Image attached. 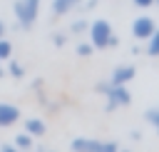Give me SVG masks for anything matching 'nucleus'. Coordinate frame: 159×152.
<instances>
[{"label": "nucleus", "instance_id": "nucleus-1", "mask_svg": "<svg viewBox=\"0 0 159 152\" xmlns=\"http://www.w3.org/2000/svg\"><path fill=\"white\" fill-rule=\"evenodd\" d=\"M12 12H15L17 25L22 30H30L37 22V15H40V0H15Z\"/></svg>", "mask_w": 159, "mask_h": 152}, {"label": "nucleus", "instance_id": "nucleus-2", "mask_svg": "<svg viewBox=\"0 0 159 152\" xmlns=\"http://www.w3.org/2000/svg\"><path fill=\"white\" fill-rule=\"evenodd\" d=\"M87 35H89V45H92L94 50H104V47L109 45V37H112V25H109V20H104V17L92 20V22L87 25Z\"/></svg>", "mask_w": 159, "mask_h": 152}, {"label": "nucleus", "instance_id": "nucleus-3", "mask_svg": "<svg viewBox=\"0 0 159 152\" xmlns=\"http://www.w3.org/2000/svg\"><path fill=\"white\" fill-rule=\"evenodd\" d=\"M104 97H107V105H104L107 112H112V110H117V107H127V105L132 102V92L127 90V85H112V82H109Z\"/></svg>", "mask_w": 159, "mask_h": 152}, {"label": "nucleus", "instance_id": "nucleus-4", "mask_svg": "<svg viewBox=\"0 0 159 152\" xmlns=\"http://www.w3.org/2000/svg\"><path fill=\"white\" fill-rule=\"evenodd\" d=\"M154 30H157V22H154L149 15H139V17H134V22H132V37H134V40H147Z\"/></svg>", "mask_w": 159, "mask_h": 152}, {"label": "nucleus", "instance_id": "nucleus-5", "mask_svg": "<svg viewBox=\"0 0 159 152\" xmlns=\"http://www.w3.org/2000/svg\"><path fill=\"white\" fill-rule=\"evenodd\" d=\"M20 117H22V112H20L17 105H12V102H0V130H7V127H12V125H17Z\"/></svg>", "mask_w": 159, "mask_h": 152}, {"label": "nucleus", "instance_id": "nucleus-6", "mask_svg": "<svg viewBox=\"0 0 159 152\" xmlns=\"http://www.w3.org/2000/svg\"><path fill=\"white\" fill-rule=\"evenodd\" d=\"M134 75H137V67L134 65H117L112 70V75H109V82L112 85H127V82L134 80Z\"/></svg>", "mask_w": 159, "mask_h": 152}, {"label": "nucleus", "instance_id": "nucleus-7", "mask_svg": "<svg viewBox=\"0 0 159 152\" xmlns=\"http://www.w3.org/2000/svg\"><path fill=\"white\" fill-rule=\"evenodd\" d=\"M72 150H84V152H102V140L94 137H75L70 142Z\"/></svg>", "mask_w": 159, "mask_h": 152}, {"label": "nucleus", "instance_id": "nucleus-8", "mask_svg": "<svg viewBox=\"0 0 159 152\" xmlns=\"http://www.w3.org/2000/svg\"><path fill=\"white\" fill-rule=\"evenodd\" d=\"M22 127H25V132L32 135V137H42V135L47 132V125H45L40 117H27V120H22Z\"/></svg>", "mask_w": 159, "mask_h": 152}, {"label": "nucleus", "instance_id": "nucleus-9", "mask_svg": "<svg viewBox=\"0 0 159 152\" xmlns=\"http://www.w3.org/2000/svg\"><path fill=\"white\" fill-rule=\"evenodd\" d=\"M80 5H82V0H52V15L55 17H62V15L72 12Z\"/></svg>", "mask_w": 159, "mask_h": 152}, {"label": "nucleus", "instance_id": "nucleus-10", "mask_svg": "<svg viewBox=\"0 0 159 152\" xmlns=\"http://www.w3.org/2000/svg\"><path fill=\"white\" fill-rule=\"evenodd\" d=\"M147 55L149 57H159V30H154L147 37Z\"/></svg>", "mask_w": 159, "mask_h": 152}, {"label": "nucleus", "instance_id": "nucleus-11", "mask_svg": "<svg viewBox=\"0 0 159 152\" xmlns=\"http://www.w3.org/2000/svg\"><path fill=\"white\" fill-rule=\"evenodd\" d=\"M30 147H35V142H32V135H17L15 137V150H30Z\"/></svg>", "mask_w": 159, "mask_h": 152}, {"label": "nucleus", "instance_id": "nucleus-12", "mask_svg": "<svg viewBox=\"0 0 159 152\" xmlns=\"http://www.w3.org/2000/svg\"><path fill=\"white\" fill-rule=\"evenodd\" d=\"M144 120L157 130V135H159V107H149L147 112H144Z\"/></svg>", "mask_w": 159, "mask_h": 152}, {"label": "nucleus", "instance_id": "nucleus-13", "mask_svg": "<svg viewBox=\"0 0 159 152\" xmlns=\"http://www.w3.org/2000/svg\"><path fill=\"white\" fill-rule=\"evenodd\" d=\"M10 55H12V45H10V40L0 37V62H2V60H7Z\"/></svg>", "mask_w": 159, "mask_h": 152}, {"label": "nucleus", "instance_id": "nucleus-14", "mask_svg": "<svg viewBox=\"0 0 159 152\" xmlns=\"http://www.w3.org/2000/svg\"><path fill=\"white\" fill-rule=\"evenodd\" d=\"M87 25H89V22H87V20H82V17H80V20H75V22H72V25H70V30H72V32H75V35H80V32H87Z\"/></svg>", "mask_w": 159, "mask_h": 152}, {"label": "nucleus", "instance_id": "nucleus-15", "mask_svg": "<svg viewBox=\"0 0 159 152\" xmlns=\"http://www.w3.org/2000/svg\"><path fill=\"white\" fill-rule=\"evenodd\" d=\"M7 72H10L12 77H17V80H20V77L25 75V67H22L20 62H10V67H7Z\"/></svg>", "mask_w": 159, "mask_h": 152}, {"label": "nucleus", "instance_id": "nucleus-16", "mask_svg": "<svg viewBox=\"0 0 159 152\" xmlns=\"http://www.w3.org/2000/svg\"><path fill=\"white\" fill-rule=\"evenodd\" d=\"M92 50H94V47H92L89 42H80V45H77V55H80V57H89Z\"/></svg>", "mask_w": 159, "mask_h": 152}, {"label": "nucleus", "instance_id": "nucleus-17", "mask_svg": "<svg viewBox=\"0 0 159 152\" xmlns=\"http://www.w3.org/2000/svg\"><path fill=\"white\" fill-rule=\"evenodd\" d=\"M52 42H55L57 47H65V45H67V35H62V32H52Z\"/></svg>", "mask_w": 159, "mask_h": 152}, {"label": "nucleus", "instance_id": "nucleus-18", "mask_svg": "<svg viewBox=\"0 0 159 152\" xmlns=\"http://www.w3.org/2000/svg\"><path fill=\"white\" fill-rule=\"evenodd\" d=\"M102 150L104 152H114V150H119V142H102Z\"/></svg>", "mask_w": 159, "mask_h": 152}, {"label": "nucleus", "instance_id": "nucleus-19", "mask_svg": "<svg viewBox=\"0 0 159 152\" xmlns=\"http://www.w3.org/2000/svg\"><path fill=\"white\" fill-rule=\"evenodd\" d=\"M137 7H142V10H147V7H152L154 5V0H132Z\"/></svg>", "mask_w": 159, "mask_h": 152}, {"label": "nucleus", "instance_id": "nucleus-20", "mask_svg": "<svg viewBox=\"0 0 159 152\" xmlns=\"http://www.w3.org/2000/svg\"><path fill=\"white\" fill-rule=\"evenodd\" d=\"M129 140H132V142H142V132H139V130H132V132H129Z\"/></svg>", "mask_w": 159, "mask_h": 152}, {"label": "nucleus", "instance_id": "nucleus-21", "mask_svg": "<svg viewBox=\"0 0 159 152\" xmlns=\"http://www.w3.org/2000/svg\"><path fill=\"white\" fill-rule=\"evenodd\" d=\"M117 45H119V37L112 32V37H109V45H107V47H117Z\"/></svg>", "mask_w": 159, "mask_h": 152}, {"label": "nucleus", "instance_id": "nucleus-22", "mask_svg": "<svg viewBox=\"0 0 159 152\" xmlns=\"http://www.w3.org/2000/svg\"><path fill=\"white\" fill-rule=\"evenodd\" d=\"M0 150H2V152H12L15 145H7V142H5V145H0Z\"/></svg>", "mask_w": 159, "mask_h": 152}, {"label": "nucleus", "instance_id": "nucleus-23", "mask_svg": "<svg viewBox=\"0 0 159 152\" xmlns=\"http://www.w3.org/2000/svg\"><path fill=\"white\" fill-rule=\"evenodd\" d=\"M2 35H5V22L0 20V37H2Z\"/></svg>", "mask_w": 159, "mask_h": 152}, {"label": "nucleus", "instance_id": "nucleus-24", "mask_svg": "<svg viewBox=\"0 0 159 152\" xmlns=\"http://www.w3.org/2000/svg\"><path fill=\"white\" fill-rule=\"evenodd\" d=\"M154 5H159V0H154Z\"/></svg>", "mask_w": 159, "mask_h": 152}]
</instances>
